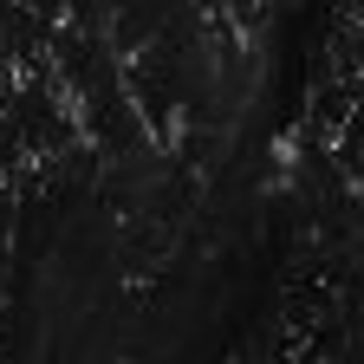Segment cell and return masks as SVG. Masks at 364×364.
I'll return each mask as SVG.
<instances>
[]
</instances>
